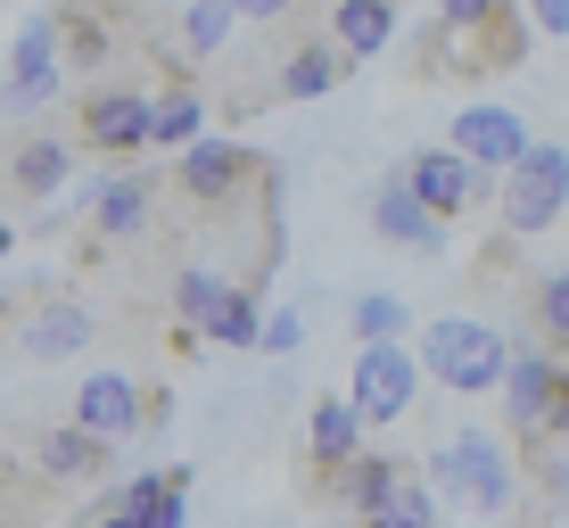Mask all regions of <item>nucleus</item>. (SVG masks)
Returning <instances> with one entry per match:
<instances>
[{
	"label": "nucleus",
	"instance_id": "obj_9",
	"mask_svg": "<svg viewBox=\"0 0 569 528\" xmlns=\"http://www.w3.org/2000/svg\"><path fill=\"white\" fill-rule=\"evenodd\" d=\"M339 397L356 405V421H363V429L405 421V414H413V397H421V363H413V347H356V380H347Z\"/></svg>",
	"mask_w": 569,
	"mask_h": 528
},
{
	"label": "nucleus",
	"instance_id": "obj_25",
	"mask_svg": "<svg viewBox=\"0 0 569 528\" xmlns=\"http://www.w3.org/2000/svg\"><path fill=\"white\" fill-rule=\"evenodd\" d=\"M50 17H58V67L100 83V67L116 58V26H108V17H91V9H50Z\"/></svg>",
	"mask_w": 569,
	"mask_h": 528
},
{
	"label": "nucleus",
	"instance_id": "obj_15",
	"mask_svg": "<svg viewBox=\"0 0 569 528\" xmlns=\"http://www.w3.org/2000/svg\"><path fill=\"white\" fill-rule=\"evenodd\" d=\"M356 455H363V421H356V405H347V397H313V414H306V487L322 496V487L339 479Z\"/></svg>",
	"mask_w": 569,
	"mask_h": 528
},
{
	"label": "nucleus",
	"instance_id": "obj_8",
	"mask_svg": "<svg viewBox=\"0 0 569 528\" xmlns=\"http://www.w3.org/2000/svg\"><path fill=\"white\" fill-rule=\"evenodd\" d=\"M397 182L413 190V207H421L438 231H455V223H470L479 207H496V182H487V173H470L455 149H413V158L397 166Z\"/></svg>",
	"mask_w": 569,
	"mask_h": 528
},
{
	"label": "nucleus",
	"instance_id": "obj_7",
	"mask_svg": "<svg viewBox=\"0 0 569 528\" xmlns=\"http://www.w3.org/2000/svg\"><path fill=\"white\" fill-rule=\"evenodd\" d=\"M149 100L157 91H141V83H83V100H74V149L100 166H132L149 149Z\"/></svg>",
	"mask_w": 569,
	"mask_h": 528
},
{
	"label": "nucleus",
	"instance_id": "obj_24",
	"mask_svg": "<svg viewBox=\"0 0 569 528\" xmlns=\"http://www.w3.org/2000/svg\"><path fill=\"white\" fill-rule=\"evenodd\" d=\"M207 141V91L199 83H182V91H157L149 100V149H199Z\"/></svg>",
	"mask_w": 569,
	"mask_h": 528
},
{
	"label": "nucleus",
	"instance_id": "obj_20",
	"mask_svg": "<svg viewBox=\"0 0 569 528\" xmlns=\"http://www.w3.org/2000/svg\"><path fill=\"white\" fill-rule=\"evenodd\" d=\"M264 272H272V265H257L248 281H231L223 298H214V315L199 322L207 347H231V356H240V347H257V330H264Z\"/></svg>",
	"mask_w": 569,
	"mask_h": 528
},
{
	"label": "nucleus",
	"instance_id": "obj_31",
	"mask_svg": "<svg viewBox=\"0 0 569 528\" xmlns=\"http://www.w3.org/2000/svg\"><path fill=\"white\" fill-rule=\"evenodd\" d=\"M528 33H569V0H545V9H537V26H528Z\"/></svg>",
	"mask_w": 569,
	"mask_h": 528
},
{
	"label": "nucleus",
	"instance_id": "obj_30",
	"mask_svg": "<svg viewBox=\"0 0 569 528\" xmlns=\"http://www.w3.org/2000/svg\"><path fill=\"white\" fill-rule=\"evenodd\" d=\"M298 339H306V315H264V330H257V347H264V356H289Z\"/></svg>",
	"mask_w": 569,
	"mask_h": 528
},
{
	"label": "nucleus",
	"instance_id": "obj_2",
	"mask_svg": "<svg viewBox=\"0 0 569 528\" xmlns=\"http://www.w3.org/2000/svg\"><path fill=\"white\" fill-rule=\"evenodd\" d=\"M537 33L512 0H446L413 33V74L421 83H487V74H520Z\"/></svg>",
	"mask_w": 569,
	"mask_h": 528
},
{
	"label": "nucleus",
	"instance_id": "obj_1",
	"mask_svg": "<svg viewBox=\"0 0 569 528\" xmlns=\"http://www.w3.org/2000/svg\"><path fill=\"white\" fill-rule=\"evenodd\" d=\"M496 414L520 479H537L545 504H569V363H553L545 347H512Z\"/></svg>",
	"mask_w": 569,
	"mask_h": 528
},
{
	"label": "nucleus",
	"instance_id": "obj_26",
	"mask_svg": "<svg viewBox=\"0 0 569 528\" xmlns=\"http://www.w3.org/2000/svg\"><path fill=\"white\" fill-rule=\"evenodd\" d=\"M166 33H173V42H182V67H207V58L223 50L231 33H240V9H223V0H207V9H182V17H173Z\"/></svg>",
	"mask_w": 569,
	"mask_h": 528
},
{
	"label": "nucleus",
	"instance_id": "obj_16",
	"mask_svg": "<svg viewBox=\"0 0 569 528\" xmlns=\"http://www.w3.org/2000/svg\"><path fill=\"white\" fill-rule=\"evenodd\" d=\"M520 315H528V347L569 363V265H545L537 281H520Z\"/></svg>",
	"mask_w": 569,
	"mask_h": 528
},
{
	"label": "nucleus",
	"instance_id": "obj_13",
	"mask_svg": "<svg viewBox=\"0 0 569 528\" xmlns=\"http://www.w3.org/2000/svg\"><path fill=\"white\" fill-rule=\"evenodd\" d=\"M91 339H100V315H91L74 289H42V298L26 306V330H17L26 363H67V356H83Z\"/></svg>",
	"mask_w": 569,
	"mask_h": 528
},
{
	"label": "nucleus",
	"instance_id": "obj_22",
	"mask_svg": "<svg viewBox=\"0 0 569 528\" xmlns=\"http://www.w3.org/2000/svg\"><path fill=\"white\" fill-rule=\"evenodd\" d=\"M347 74H356V67L330 50V33H313V42H298V50L281 58V74H272V100H322V91H339Z\"/></svg>",
	"mask_w": 569,
	"mask_h": 528
},
{
	"label": "nucleus",
	"instance_id": "obj_11",
	"mask_svg": "<svg viewBox=\"0 0 569 528\" xmlns=\"http://www.w3.org/2000/svg\"><path fill=\"white\" fill-rule=\"evenodd\" d=\"M58 91H67V67H58V17H26L9 42V83H0V108L9 116H42Z\"/></svg>",
	"mask_w": 569,
	"mask_h": 528
},
{
	"label": "nucleus",
	"instance_id": "obj_10",
	"mask_svg": "<svg viewBox=\"0 0 569 528\" xmlns=\"http://www.w3.org/2000/svg\"><path fill=\"white\" fill-rule=\"evenodd\" d=\"M446 132H455L446 149H455L470 173H487V182H503V173L528 158V141H537V132H528V116H520V108H503V100H470Z\"/></svg>",
	"mask_w": 569,
	"mask_h": 528
},
{
	"label": "nucleus",
	"instance_id": "obj_17",
	"mask_svg": "<svg viewBox=\"0 0 569 528\" xmlns=\"http://www.w3.org/2000/svg\"><path fill=\"white\" fill-rule=\"evenodd\" d=\"M0 173H9V199H50V190L74 173V149L50 141V132H17L9 158H0Z\"/></svg>",
	"mask_w": 569,
	"mask_h": 528
},
{
	"label": "nucleus",
	"instance_id": "obj_32",
	"mask_svg": "<svg viewBox=\"0 0 569 528\" xmlns=\"http://www.w3.org/2000/svg\"><path fill=\"white\" fill-rule=\"evenodd\" d=\"M91 528H132V520H124V512H100V520H91Z\"/></svg>",
	"mask_w": 569,
	"mask_h": 528
},
{
	"label": "nucleus",
	"instance_id": "obj_6",
	"mask_svg": "<svg viewBox=\"0 0 569 528\" xmlns=\"http://www.w3.org/2000/svg\"><path fill=\"white\" fill-rule=\"evenodd\" d=\"M561 207H569V141L561 132H537L528 158L496 182V231L520 248V240H537V231H553Z\"/></svg>",
	"mask_w": 569,
	"mask_h": 528
},
{
	"label": "nucleus",
	"instance_id": "obj_12",
	"mask_svg": "<svg viewBox=\"0 0 569 528\" xmlns=\"http://www.w3.org/2000/svg\"><path fill=\"white\" fill-rule=\"evenodd\" d=\"M83 438H100L108 455L116 446H132V438H149V388L141 380H124V371H91L83 388H74V414H67Z\"/></svg>",
	"mask_w": 569,
	"mask_h": 528
},
{
	"label": "nucleus",
	"instance_id": "obj_27",
	"mask_svg": "<svg viewBox=\"0 0 569 528\" xmlns=\"http://www.w3.org/2000/svg\"><path fill=\"white\" fill-rule=\"evenodd\" d=\"M405 330H413V306L397 289H363L356 298V347H405Z\"/></svg>",
	"mask_w": 569,
	"mask_h": 528
},
{
	"label": "nucleus",
	"instance_id": "obj_29",
	"mask_svg": "<svg viewBox=\"0 0 569 528\" xmlns=\"http://www.w3.org/2000/svg\"><path fill=\"white\" fill-rule=\"evenodd\" d=\"M182 496H190V471H166V487H157L149 504H132L124 520H132V528H190V504H182Z\"/></svg>",
	"mask_w": 569,
	"mask_h": 528
},
{
	"label": "nucleus",
	"instance_id": "obj_14",
	"mask_svg": "<svg viewBox=\"0 0 569 528\" xmlns=\"http://www.w3.org/2000/svg\"><path fill=\"white\" fill-rule=\"evenodd\" d=\"M157 199H166V190H157L149 173H108V182L83 199V257H100V248L132 240V231H149Z\"/></svg>",
	"mask_w": 569,
	"mask_h": 528
},
{
	"label": "nucleus",
	"instance_id": "obj_21",
	"mask_svg": "<svg viewBox=\"0 0 569 528\" xmlns=\"http://www.w3.org/2000/svg\"><path fill=\"white\" fill-rule=\"evenodd\" d=\"M371 231H380L388 248H413V257H438V248H446V231L413 207V190H405L397 173H388V182L371 190Z\"/></svg>",
	"mask_w": 569,
	"mask_h": 528
},
{
	"label": "nucleus",
	"instance_id": "obj_19",
	"mask_svg": "<svg viewBox=\"0 0 569 528\" xmlns=\"http://www.w3.org/2000/svg\"><path fill=\"white\" fill-rule=\"evenodd\" d=\"M33 462H42V479L58 487H83V479H108V446L100 438H83L74 421H58V429H33Z\"/></svg>",
	"mask_w": 569,
	"mask_h": 528
},
{
	"label": "nucleus",
	"instance_id": "obj_3",
	"mask_svg": "<svg viewBox=\"0 0 569 528\" xmlns=\"http://www.w3.org/2000/svg\"><path fill=\"white\" fill-rule=\"evenodd\" d=\"M421 487L438 496V512H446V504H462V512L496 520V512H512V504H520V462H512V446H503L496 429H462L455 446L429 455Z\"/></svg>",
	"mask_w": 569,
	"mask_h": 528
},
{
	"label": "nucleus",
	"instance_id": "obj_18",
	"mask_svg": "<svg viewBox=\"0 0 569 528\" xmlns=\"http://www.w3.org/2000/svg\"><path fill=\"white\" fill-rule=\"evenodd\" d=\"M405 471H413L405 455H380V446H363V455H356L339 479L322 487V504H339L347 520H371V512H380V496H388V487H397Z\"/></svg>",
	"mask_w": 569,
	"mask_h": 528
},
{
	"label": "nucleus",
	"instance_id": "obj_4",
	"mask_svg": "<svg viewBox=\"0 0 569 528\" xmlns=\"http://www.w3.org/2000/svg\"><path fill=\"white\" fill-rule=\"evenodd\" d=\"M413 363H421V380L446 388V397H496L503 363H512V339H503L496 322H479V315H438L421 330Z\"/></svg>",
	"mask_w": 569,
	"mask_h": 528
},
{
	"label": "nucleus",
	"instance_id": "obj_34",
	"mask_svg": "<svg viewBox=\"0 0 569 528\" xmlns=\"http://www.w3.org/2000/svg\"><path fill=\"white\" fill-rule=\"evenodd\" d=\"M9 315H17V306H9V298H0V330H9Z\"/></svg>",
	"mask_w": 569,
	"mask_h": 528
},
{
	"label": "nucleus",
	"instance_id": "obj_28",
	"mask_svg": "<svg viewBox=\"0 0 569 528\" xmlns=\"http://www.w3.org/2000/svg\"><path fill=\"white\" fill-rule=\"evenodd\" d=\"M223 289H231L223 265H182V272H173V322L199 339V322L214 315V298H223Z\"/></svg>",
	"mask_w": 569,
	"mask_h": 528
},
{
	"label": "nucleus",
	"instance_id": "obj_33",
	"mask_svg": "<svg viewBox=\"0 0 569 528\" xmlns=\"http://www.w3.org/2000/svg\"><path fill=\"white\" fill-rule=\"evenodd\" d=\"M9 248H17V223H0V257H9Z\"/></svg>",
	"mask_w": 569,
	"mask_h": 528
},
{
	"label": "nucleus",
	"instance_id": "obj_23",
	"mask_svg": "<svg viewBox=\"0 0 569 528\" xmlns=\"http://www.w3.org/2000/svg\"><path fill=\"white\" fill-rule=\"evenodd\" d=\"M397 42V9L388 0H339L330 9V50L347 58V67H363L371 50H388Z\"/></svg>",
	"mask_w": 569,
	"mask_h": 528
},
{
	"label": "nucleus",
	"instance_id": "obj_5",
	"mask_svg": "<svg viewBox=\"0 0 569 528\" xmlns=\"http://www.w3.org/2000/svg\"><path fill=\"white\" fill-rule=\"evenodd\" d=\"M272 182H281V173H272V158H257L248 141L207 132L199 149H182V158H173V182H166V190H173L182 207H199V215H240L248 190H257V199H272Z\"/></svg>",
	"mask_w": 569,
	"mask_h": 528
}]
</instances>
